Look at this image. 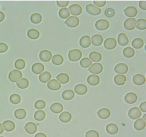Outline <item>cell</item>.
I'll list each match as a JSON object with an SVG mask.
<instances>
[{
	"label": "cell",
	"mask_w": 146,
	"mask_h": 137,
	"mask_svg": "<svg viewBox=\"0 0 146 137\" xmlns=\"http://www.w3.org/2000/svg\"><path fill=\"white\" fill-rule=\"evenodd\" d=\"M82 56L81 51L78 49H73L70 50L68 56L69 60L72 61H76L79 60Z\"/></svg>",
	"instance_id": "obj_1"
},
{
	"label": "cell",
	"mask_w": 146,
	"mask_h": 137,
	"mask_svg": "<svg viewBox=\"0 0 146 137\" xmlns=\"http://www.w3.org/2000/svg\"><path fill=\"white\" fill-rule=\"evenodd\" d=\"M21 72L18 70H14L11 71L9 74L8 78L12 82H18L22 77Z\"/></svg>",
	"instance_id": "obj_2"
},
{
	"label": "cell",
	"mask_w": 146,
	"mask_h": 137,
	"mask_svg": "<svg viewBox=\"0 0 146 137\" xmlns=\"http://www.w3.org/2000/svg\"><path fill=\"white\" fill-rule=\"evenodd\" d=\"M95 26L97 29L100 30H104L109 28L110 26V23L107 20L101 19L96 22Z\"/></svg>",
	"instance_id": "obj_3"
},
{
	"label": "cell",
	"mask_w": 146,
	"mask_h": 137,
	"mask_svg": "<svg viewBox=\"0 0 146 137\" xmlns=\"http://www.w3.org/2000/svg\"><path fill=\"white\" fill-rule=\"evenodd\" d=\"M86 9L88 13L93 15H99L101 12V10L100 8L91 4L87 5Z\"/></svg>",
	"instance_id": "obj_4"
},
{
	"label": "cell",
	"mask_w": 146,
	"mask_h": 137,
	"mask_svg": "<svg viewBox=\"0 0 146 137\" xmlns=\"http://www.w3.org/2000/svg\"><path fill=\"white\" fill-rule=\"evenodd\" d=\"M79 20L76 16H71L66 19L65 23L68 27H74L79 25Z\"/></svg>",
	"instance_id": "obj_5"
},
{
	"label": "cell",
	"mask_w": 146,
	"mask_h": 137,
	"mask_svg": "<svg viewBox=\"0 0 146 137\" xmlns=\"http://www.w3.org/2000/svg\"><path fill=\"white\" fill-rule=\"evenodd\" d=\"M141 112L139 108L137 107H134L131 109L128 113L129 117L131 119H136L140 117Z\"/></svg>",
	"instance_id": "obj_6"
},
{
	"label": "cell",
	"mask_w": 146,
	"mask_h": 137,
	"mask_svg": "<svg viewBox=\"0 0 146 137\" xmlns=\"http://www.w3.org/2000/svg\"><path fill=\"white\" fill-rule=\"evenodd\" d=\"M103 69L102 65L99 63H93L88 69L91 73L96 74L102 72Z\"/></svg>",
	"instance_id": "obj_7"
},
{
	"label": "cell",
	"mask_w": 146,
	"mask_h": 137,
	"mask_svg": "<svg viewBox=\"0 0 146 137\" xmlns=\"http://www.w3.org/2000/svg\"><path fill=\"white\" fill-rule=\"evenodd\" d=\"M117 42L114 38L110 37L106 39L104 41V45L105 47L109 50L113 49L116 46Z\"/></svg>",
	"instance_id": "obj_8"
},
{
	"label": "cell",
	"mask_w": 146,
	"mask_h": 137,
	"mask_svg": "<svg viewBox=\"0 0 146 137\" xmlns=\"http://www.w3.org/2000/svg\"><path fill=\"white\" fill-rule=\"evenodd\" d=\"M52 56L51 53L49 51L44 50L41 51L39 54L40 59L44 62H48L51 59Z\"/></svg>",
	"instance_id": "obj_9"
},
{
	"label": "cell",
	"mask_w": 146,
	"mask_h": 137,
	"mask_svg": "<svg viewBox=\"0 0 146 137\" xmlns=\"http://www.w3.org/2000/svg\"><path fill=\"white\" fill-rule=\"evenodd\" d=\"M68 9L72 15L78 16L81 14L82 8L80 5L77 4H73L68 8Z\"/></svg>",
	"instance_id": "obj_10"
},
{
	"label": "cell",
	"mask_w": 146,
	"mask_h": 137,
	"mask_svg": "<svg viewBox=\"0 0 146 137\" xmlns=\"http://www.w3.org/2000/svg\"><path fill=\"white\" fill-rule=\"evenodd\" d=\"M114 70L117 73L124 74L128 70V65L124 63H120L117 64L114 67Z\"/></svg>",
	"instance_id": "obj_11"
},
{
	"label": "cell",
	"mask_w": 146,
	"mask_h": 137,
	"mask_svg": "<svg viewBox=\"0 0 146 137\" xmlns=\"http://www.w3.org/2000/svg\"><path fill=\"white\" fill-rule=\"evenodd\" d=\"M136 20L133 18H129L124 22V26L127 30H132L134 29L136 27Z\"/></svg>",
	"instance_id": "obj_12"
},
{
	"label": "cell",
	"mask_w": 146,
	"mask_h": 137,
	"mask_svg": "<svg viewBox=\"0 0 146 137\" xmlns=\"http://www.w3.org/2000/svg\"><path fill=\"white\" fill-rule=\"evenodd\" d=\"M137 99V94L133 92H130L127 93L124 97V100L127 103L132 104L135 102Z\"/></svg>",
	"instance_id": "obj_13"
},
{
	"label": "cell",
	"mask_w": 146,
	"mask_h": 137,
	"mask_svg": "<svg viewBox=\"0 0 146 137\" xmlns=\"http://www.w3.org/2000/svg\"><path fill=\"white\" fill-rule=\"evenodd\" d=\"M47 86L50 89L53 91L58 90L61 87V84L55 79H53L47 83Z\"/></svg>",
	"instance_id": "obj_14"
},
{
	"label": "cell",
	"mask_w": 146,
	"mask_h": 137,
	"mask_svg": "<svg viewBox=\"0 0 146 137\" xmlns=\"http://www.w3.org/2000/svg\"><path fill=\"white\" fill-rule=\"evenodd\" d=\"M24 128L26 131L28 133L32 134L35 133L37 130V127L35 124L30 122L27 123Z\"/></svg>",
	"instance_id": "obj_15"
},
{
	"label": "cell",
	"mask_w": 146,
	"mask_h": 137,
	"mask_svg": "<svg viewBox=\"0 0 146 137\" xmlns=\"http://www.w3.org/2000/svg\"><path fill=\"white\" fill-rule=\"evenodd\" d=\"M134 83L137 85H141L144 84L146 81V78L143 75L138 74L134 76L133 78Z\"/></svg>",
	"instance_id": "obj_16"
},
{
	"label": "cell",
	"mask_w": 146,
	"mask_h": 137,
	"mask_svg": "<svg viewBox=\"0 0 146 137\" xmlns=\"http://www.w3.org/2000/svg\"><path fill=\"white\" fill-rule=\"evenodd\" d=\"M79 43L82 47L86 48L89 47L91 45L90 37L88 35H85L80 38Z\"/></svg>",
	"instance_id": "obj_17"
},
{
	"label": "cell",
	"mask_w": 146,
	"mask_h": 137,
	"mask_svg": "<svg viewBox=\"0 0 146 137\" xmlns=\"http://www.w3.org/2000/svg\"><path fill=\"white\" fill-rule=\"evenodd\" d=\"M124 11L125 15L129 17H134L137 13V9L135 7L133 6H130L127 7Z\"/></svg>",
	"instance_id": "obj_18"
},
{
	"label": "cell",
	"mask_w": 146,
	"mask_h": 137,
	"mask_svg": "<svg viewBox=\"0 0 146 137\" xmlns=\"http://www.w3.org/2000/svg\"><path fill=\"white\" fill-rule=\"evenodd\" d=\"M31 69L33 73L36 74H39L44 70V66L42 63H37L32 65Z\"/></svg>",
	"instance_id": "obj_19"
},
{
	"label": "cell",
	"mask_w": 146,
	"mask_h": 137,
	"mask_svg": "<svg viewBox=\"0 0 146 137\" xmlns=\"http://www.w3.org/2000/svg\"><path fill=\"white\" fill-rule=\"evenodd\" d=\"M74 90L75 92L80 95H83L86 93L88 91L87 87L83 84H79L76 85Z\"/></svg>",
	"instance_id": "obj_20"
},
{
	"label": "cell",
	"mask_w": 146,
	"mask_h": 137,
	"mask_svg": "<svg viewBox=\"0 0 146 137\" xmlns=\"http://www.w3.org/2000/svg\"><path fill=\"white\" fill-rule=\"evenodd\" d=\"M88 83L90 85L95 86L98 84L100 81L99 77L95 74H91L89 76L87 79Z\"/></svg>",
	"instance_id": "obj_21"
},
{
	"label": "cell",
	"mask_w": 146,
	"mask_h": 137,
	"mask_svg": "<svg viewBox=\"0 0 146 137\" xmlns=\"http://www.w3.org/2000/svg\"><path fill=\"white\" fill-rule=\"evenodd\" d=\"M97 114L100 118L105 119L110 117V112L109 109L104 108L99 110L97 112Z\"/></svg>",
	"instance_id": "obj_22"
},
{
	"label": "cell",
	"mask_w": 146,
	"mask_h": 137,
	"mask_svg": "<svg viewBox=\"0 0 146 137\" xmlns=\"http://www.w3.org/2000/svg\"><path fill=\"white\" fill-rule=\"evenodd\" d=\"M92 44L94 46H98L101 45L103 42V39L100 35L96 34L91 37Z\"/></svg>",
	"instance_id": "obj_23"
},
{
	"label": "cell",
	"mask_w": 146,
	"mask_h": 137,
	"mask_svg": "<svg viewBox=\"0 0 146 137\" xmlns=\"http://www.w3.org/2000/svg\"><path fill=\"white\" fill-rule=\"evenodd\" d=\"M118 41L119 45L121 46H125L127 45L129 42L128 39L125 33H122L118 35Z\"/></svg>",
	"instance_id": "obj_24"
},
{
	"label": "cell",
	"mask_w": 146,
	"mask_h": 137,
	"mask_svg": "<svg viewBox=\"0 0 146 137\" xmlns=\"http://www.w3.org/2000/svg\"><path fill=\"white\" fill-rule=\"evenodd\" d=\"M106 130L108 133L111 135H114L118 132L119 128L116 124L111 123L107 125L106 127Z\"/></svg>",
	"instance_id": "obj_25"
},
{
	"label": "cell",
	"mask_w": 146,
	"mask_h": 137,
	"mask_svg": "<svg viewBox=\"0 0 146 137\" xmlns=\"http://www.w3.org/2000/svg\"><path fill=\"white\" fill-rule=\"evenodd\" d=\"M50 109L53 112L59 113L63 111V107L61 103L56 102L50 106Z\"/></svg>",
	"instance_id": "obj_26"
},
{
	"label": "cell",
	"mask_w": 146,
	"mask_h": 137,
	"mask_svg": "<svg viewBox=\"0 0 146 137\" xmlns=\"http://www.w3.org/2000/svg\"><path fill=\"white\" fill-rule=\"evenodd\" d=\"M5 130L7 131H13L15 128V124L12 121L7 120L4 122L2 124Z\"/></svg>",
	"instance_id": "obj_27"
},
{
	"label": "cell",
	"mask_w": 146,
	"mask_h": 137,
	"mask_svg": "<svg viewBox=\"0 0 146 137\" xmlns=\"http://www.w3.org/2000/svg\"><path fill=\"white\" fill-rule=\"evenodd\" d=\"M146 126L145 121L142 119H139L135 122L134 124L135 128L138 130H141L143 129Z\"/></svg>",
	"instance_id": "obj_28"
},
{
	"label": "cell",
	"mask_w": 146,
	"mask_h": 137,
	"mask_svg": "<svg viewBox=\"0 0 146 137\" xmlns=\"http://www.w3.org/2000/svg\"><path fill=\"white\" fill-rule=\"evenodd\" d=\"M62 96L64 100H69L74 98L75 96V93L72 90H66L63 92Z\"/></svg>",
	"instance_id": "obj_29"
},
{
	"label": "cell",
	"mask_w": 146,
	"mask_h": 137,
	"mask_svg": "<svg viewBox=\"0 0 146 137\" xmlns=\"http://www.w3.org/2000/svg\"><path fill=\"white\" fill-rule=\"evenodd\" d=\"M126 80V76L122 74H117L115 76L114 78V82L116 84L119 85L124 84Z\"/></svg>",
	"instance_id": "obj_30"
},
{
	"label": "cell",
	"mask_w": 146,
	"mask_h": 137,
	"mask_svg": "<svg viewBox=\"0 0 146 137\" xmlns=\"http://www.w3.org/2000/svg\"><path fill=\"white\" fill-rule=\"evenodd\" d=\"M59 118L62 122L67 123L71 120L72 118V115L69 112L64 111L60 114Z\"/></svg>",
	"instance_id": "obj_31"
},
{
	"label": "cell",
	"mask_w": 146,
	"mask_h": 137,
	"mask_svg": "<svg viewBox=\"0 0 146 137\" xmlns=\"http://www.w3.org/2000/svg\"><path fill=\"white\" fill-rule=\"evenodd\" d=\"M51 77V75L49 72L45 71L39 75V78L41 82L45 83L50 80Z\"/></svg>",
	"instance_id": "obj_32"
},
{
	"label": "cell",
	"mask_w": 146,
	"mask_h": 137,
	"mask_svg": "<svg viewBox=\"0 0 146 137\" xmlns=\"http://www.w3.org/2000/svg\"><path fill=\"white\" fill-rule=\"evenodd\" d=\"M27 34L29 38L33 39H35L39 37L40 34L39 32L37 30L32 28L28 31Z\"/></svg>",
	"instance_id": "obj_33"
},
{
	"label": "cell",
	"mask_w": 146,
	"mask_h": 137,
	"mask_svg": "<svg viewBox=\"0 0 146 137\" xmlns=\"http://www.w3.org/2000/svg\"><path fill=\"white\" fill-rule=\"evenodd\" d=\"M57 80L62 84H65L69 81V77L66 73H62L58 75L56 77Z\"/></svg>",
	"instance_id": "obj_34"
},
{
	"label": "cell",
	"mask_w": 146,
	"mask_h": 137,
	"mask_svg": "<svg viewBox=\"0 0 146 137\" xmlns=\"http://www.w3.org/2000/svg\"><path fill=\"white\" fill-rule=\"evenodd\" d=\"M14 115L17 118L21 119H24L27 115L26 110L23 109H19L16 110L14 112Z\"/></svg>",
	"instance_id": "obj_35"
},
{
	"label": "cell",
	"mask_w": 146,
	"mask_h": 137,
	"mask_svg": "<svg viewBox=\"0 0 146 137\" xmlns=\"http://www.w3.org/2000/svg\"><path fill=\"white\" fill-rule=\"evenodd\" d=\"M144 45L143 40L141 38H137L134 39L132 42V45L134 48L138 49L142 48Z\"/></svg>",
	"instance_id": "obj_36"
},
{
	"label": "cell",
	"mask_w": 146,
	"mask_h": 137,
	"mask_svg": "<svg viewBox=\"0 0 146 137\" xmlns=\"http://www.w3.org/2000/svg\"><path fill=\"white\" fill-rule=\"evenodd\" d=\"M89 56L90 59L94 62H99L102 58L101 54L96 51H93L91 53Z\"/></svg>",
	"instance_id": "obj_37"
},
{
	"label": "cell",
	"mask_w": 146,
	"mask_h": 137,
	"mask_svg": "<svg viewBox=\"0 0 146 137\" xmlns=\"http://www.w3.org/2000/svg\"><path fill=\"white\" fill-rule=\"evenodd\" d=\"M42 19V16L38 13H33L31 15L30 17L31 21L35 24H37L40 23Z\"/></svg>",
	"instance_id": "obj_38"
},
{
	"label": "cell",
	"mask_w": 146,
	"mask_h": 137,
	"mask_svg": "<svg viewBox=\"0 0 146 137\" xmlns=\"http://www.w3.org/2000/svg\"><path fill=\"white\" fill-rule=\"evenodd\" d=\"M64 58L63 56L60 54H56L52 57V63L56 65H59L61 64L64 61Z\"/></svg>",
	"instance_id": "obj_39"
},
{
	"label": "cell",
	"mask_w": 146,
	"mask_h": 137,
	"mask_svg": "<svg viewBox=\"0 0 146 137\" xmlns=\"http://www.w3.org/2000/svg\"><path fill=\"white\" fill-rule=\"evenodd\" d=\"M18 87L21 89H24L27 88L29 85L28 80L25 78H22L16 83Z\"/></svg>",
	"instance_id": "obj_40"
},
{
	"label": "cell",
	"mask_w": 146,
	"mask_h": 137,
	"mask_svg": "<svg viewBox=\"0 0 146 137\" xmlns=\"http://www.w3.org/2000/svg\"><path fill=\"white\" fill-rule=\"evenodd\" d=\"M135 54V51L133 48L130 47H127L125 48L123 51V54L125 56L130 58L133 56Z\"/></svg>",
	"instance_id": "obj_41"
},
{
	"label": "cell",
	"mask_w": 146,
	"mask_h": 137,
	"mask_svg": "<svg viewBox=\"0 0 146 137\" xmlns=\"http://www.w3.org/2000/svg\"><path fill=\"white\" fill-rule=\"evenodd\" d=\"M35 119L38 121H41L44 119L46 117V114L42 110H39L36 111L34 113Z\"/></svg>",
	"instance_id": "obj_42"
},
{
	"label": "cell",
	"mask_w": 146,
	"mask_h": 137,
	"mask_svg": "<svg viewBox=\"0 0 146 137\" xmlns=\"http://www.w3.org/2000/svg\"><path fill=\"white\" fill-rule=\"evenodd\" d=\"M146 20L144 19H138L136 22V26L138 29L143 30L146 28Z\"/></svg>",
	"instance_id": "obj_43"
},
{
	"label": "cell",
	"mask_w": 146,
	"mask_h": 137,
	"mask_svg": "<svg viewBox=\"0 0 146 137\" xmlns=\"http://www.w3.org/2000/svg\"><path fill=\"white\" fill-rule=\"evenodd\" d=\"M59 15L61 18L65 19L69 17L70 14L68 9L66 8H64L60 9L59 12Z\"/></svg>",
	"instance_id": "obj_44"
},
{
	"label": "cell",
	"mask_w": 146,
	"mask_h": 137,
	"mask_svg": "<svg viewBox=\"0 0 146 137\" xmlns=\"http://www.w3.org/2000/svg\"><path fill=\"white\" fill-rule=\"evenodd\" d=\"M14 65L15 68L19 70L24 69L26 66V63L23 59H19L17 60L15 62Z\"/></svg>",
	"instance_id": "obj_45"
},
{
	"label": "cell",
	"mask_w": 146,
	"mask_h": 137,
	"mask_svg": "<svg viewBox=\"0 0 146 137\" xmlns=\"http://www.w3.org/2000/svg\"><path fill=\"white\" fill-rule=\"evenodd\" d=\"M9 100L10 101L14 104H17L19 103L21 101V98L18 94H13L10 96Z\"/></svg>",
	"instance_id": "obj_46"
},
{
	"label": "cell",
	"mask_w": 146,
	"mask_h": 137,
	"mask_svg": "<svg viewBox=\"0 0 146 137\" xmlns=\"http://www.w3.org/2000/svg\"><path fill=\"white\" fill-rule=\"evenodd\" d=\"M92 63V62L87 57L82 59L80 62L81 65L84 68L88 67Z\"/></svg>",
	"instance_id": "obj_47"
},
{
	"label": "cell",
	"mask_w": 146,
	"mask_h": 137,
	"mask_svg": "<svg viewBox=\"0 0 146 137\" xmlns=\"http://www.w3.org/2000/svg\"><path fill=\"white\" fill-rule=\"evenodd\" d=\"M35 108L38 109H42L45 108L46 106L45 102L42 100L37 101L35 104Z\"/></svg>",
	"instance_id": "obj_48"
},
{
	"label": "cell",
	"mask_w": 146,
	"mask_h": 137,
	"mask_svg": "<svg viewBox=\"0 0 146 137\" xmlns=\"http://www.w3.org/2000/svg\"><path fill=\"white\" fill-rule=\"evenodd\" d=\"M104 14L107 17L111 18L114 16L115 14L114 10L111 8H108L105 11Z\"/></svg>",
	"instance_id": "obj_49"
},
{
	"label": "cell",
	"mask_w": 146,
	"mask_h": 137,
	"mask_svg": "<svg viewBox=\"0 0 146 137\" xmlns=\"http://www.w3.org/2000/svg\"><path fill=\"white\" fill-rule=\"evenodd\" d=\"M99 134L96 131L91 130L87 132L86 134V137H99Z\"/></svg>",
	"instance_id": "obj_50"
},
{
	"label": "cell",
	"mask_w": 146,
	"mask_h": 137,
	"mask_svg": "<svg viewBox=\"0 0 146 137\" xmlns=\"http://www.w3.org/2000/svg\"><path fill=\"white\" fill-rule=\"evenodd\" d=\"M57 5L59 7H63L67 6L68 5L69 1H57Z\"/></svg>",
	"instance_id": "obj_51"
},
{
	"label": "cell",
	"mask_w": 146,
	"mask_h": 137,
	"mask_svg": "<svg viewBox=\"0 0 146 137\" xmlns=\"http://www.w3.org/2000/svg\"><path fill=\"white\" fill-rule=\"evenodd\" d=\"M8 49V45L6 44L3 43H0V52L3 53L6 51Z\"/></svg>",
	"instance_id": "obj_52"
},
{
	"label": "cell",
	"mask_w": 146,
	"mask_h": 137,
	"mask_svg": "<svg viewBox=\"0 0 146 137\" xmlns=\"http://www.w3.org/2000/svg\"><path fill=\"white\" fill-rule=\"evenodd\" d=\"M93 2L95 5L100 7L103 6L106 3V1H94Z\"/></svg>",
	"instance_id": "obj_53"
},
{
	"label": "cell",
	"mask_w": 146,
	"mask_h": 137,
	"mask_svg": "<svg viewBox=\"0 0 146 137\" xmlns=\"http://www.w3.org/2000/svg\"><path fill=\"white\" fill-rule=\"evenodd\" d=\"M146 1H140L139 2V6L142 9L146 10Z\"/></svg>",
	"instance_id": "obj_54"
},
{
	"label": "cell",
	"mask_w": 146,
	"mask_h": 137,
	"mask_svg": "<svg viewBox=\"0 0 146 137\" xmlns=\"http://www.w3.org/2000/svg\"><path fill=\"white\" fill-rule=\"evenodd\" d=\"M146 101L142 103L139 106V108L141 111L144 112H146Z\"/></svg>",
	"instance_id": "obj_55"
},
{
	"label": "cell",
	"mask_w": 146,
	"mask_h": 137,
	"mask_svg": "<svg viewBox=\"0 0 146 137\" xmlns=\"http://www.w3.org/2000/svg\"><path fill=\"white\" fill-rule=\"evenodd\" d=\"M0 22L2 21L4 19L5 15L4 13L2 11H0Z\"/></svg>",
	"instance_id": "obj_56"
},
{
	"label": "cell",
	"mask_w": 146,
	"mask_h": 137,
	"mask_svg": "<svg viewBox=\"0 0 146 137\" xmlns=\"http://www.w3.org/2000/svg\"><path fill=\"white\" fill-rule=\"evenodd\" d=\"M35 137H46V136L45 134L43 133H40L36 134Z\"/></svg>",
	"instance_id": "obj_57"
},
{
	"label": "cell",
	"mask_w": 146,
	"mask_h": 137,
	"mask_svg": "<svg viewBox=\"0 0 146 137\" xmlns=\"http://www.w3.org/2000/svg\"><path fill=\"white\" fill-rule=\"evenodd\" d=\"M0 134H1L3 132L4 130L3 129L1 124L0 123Z\"/></svg>",
	"instance_id": "obj_58"
},
{
	"label": "cell",
	"mask_w": 146,
	"mask_h": 137,
	"mask_svg": "<svg viewBox=\"0 0 146 137\" xmlns=\"http://www.w3.org/2000/svg\"><path fill=\"white\" fill-rule=\"evenodd\" d=\"M146 114H145L143 116L142 119L145 121H146Z\"/></svg>",
	"instance_id": "obj_59"
}]
</instances>
